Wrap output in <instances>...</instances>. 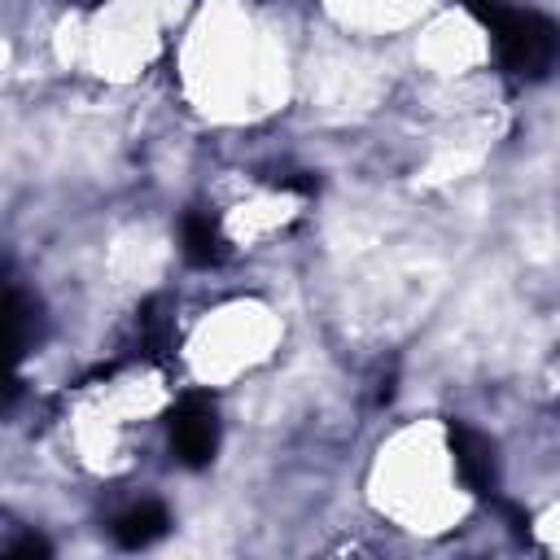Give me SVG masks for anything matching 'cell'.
I'll return each instance as SVG.
<instances>
[{"label":"cell","mask_w":560,"mask_h":560,"mask_svg":"<svg viewBox=\"0 0 560 560\" xmlns=\"http://www.w3.org/2000/svg\"><path fill=\"white\" fill-rule=\"evenodd\" d=\"M494 18V31H499V44L508 52V61H516L521 70L525 66H542L556 48V31L547 22H538L534 13H503V9H490Z\"/></svg>","instance_id":"1"},{"label":"cell","mask_w":560,"mask_h":560,"mask_svg":"<svg viewBox=\"0 0 560 560\" xmlns=\"http://www.w3.org/2000/svg\"><path fill=\"white\" fill-rule=\"evenodd\" d=\"M175 442H179V451H184V459H188V464L206 459V455L214 451V420H210L206 411L184 416V420L175 424Z\"/></svg>","instance_id":"2"},{"label":"cell","mask_w":560,"mask_h":560,"mask_svg":"<svg viewBox=\"0 0 560 560\" xmlns=\"http://www.w3.org/2000/svg\"><path fill=\"white\" fill-rule=\"evenodd\" d=\"M162 512L153 508V503H144V508H136V512H127L118 525H114V534H118V542H127V547H144L149 538H158L162 534Z\"/></svg>","instance_id":"3"}]
</instances>
